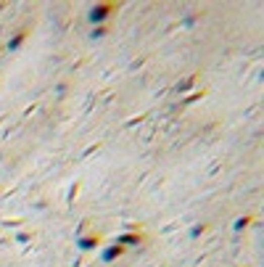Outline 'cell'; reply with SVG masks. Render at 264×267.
<instances>
[{
    "instance_id": "6",
    "label": "cell",
    "mask_w": 264,
    "mask_h": 267,
    "mask_svg": "<svg viewBox=\"0 0 264 267\" xmlns=\"http://www.w3.org/2000/svg\"><path fill=\"white\" fill-rule=\"evenodd\" d=\"M111 32L109 24H100V27H93V32H90V40H100V37H106V34Z\"/></svg>"
},
{
    "instance_id": "1",
    "label": "cell",
    "mask_w": 264,
    "mask_h": 267,
    "mask_svg": "<svg viewBox=\"0 0 264 267\" xmlns=\"http://www.w3.org/2000/svg\"><path fill=\"white\" fill-rule=\"evenodd\" d=\"M117 11H119L117 3H111V0H98V3L90 6V11H87V21H90L93 27L109 24V19L117 14Z\"/></svg>"
},
{
    "instance_id": "3",
    "label": "cell",
    "mask_w": 264,
    "mask_h": 267,
    "mask_svg": "<svg viewBox=\"0 0 264 267\" xmlns=\"http://www.w3.org/2000/svg\"><path fill=\"white\" fill-rule=\"evenodd\" d=\"M77 249L79 251H95V249H100L103 246V238H100V233H85V236H77Z\"/></svg>"
},
{
    "instance_id": "5",
    "label": "cell",
    "mask_w": 264,
    "mask_h": 267,
    "mask_svg": "<svg viewBox=\"0 0 264 267\" xmlns=\"http://www.w3.org/2000/svg\"><path fill=\"white\" fill-rule=\"evenodd\" d=\"M24 42H27V29H19V32L14 34V37H11V40L6 42V48H8V53H19Z\"/></svg>"
},
{
    "instance_id": "8",
    "label": "cell",
    "mask_w": 264,
    "mask_h": 267,
    "mask_svg": "<svg viewBox=\"0 0 264 267\" xmlns=\"http://www.w3.org/2000/svg\"><path fill=\"white\" fill-rule=\"evenodd\" d=\"M203 230H206V225H198V228H193L190 236H198V233H203Z\"/></svg>"
},
{
    "instance_id": "2",
    "label": "cell",
    "mask_w": 264,
    "mask_h": 267,
    "mask_svg": "<svg viewBox=\"0 0 264 267\" xmlns=\"http://www.w3.org/2000/svg\"><path fill=\"white\" fill-rule=\"evenodd\" d=\"M124 246H119L117 241H111V243H103L100 246V262L103 264H111V262H117V259H122L124 257Z\"/></svg>"
},
{
    "instance_id": "9",
    "label": "cell",
    "mask_w": 264,
    "mask_h": 267,
    "mask_svg": "<svg viewBox=\"0 0 264 267\" xmlns=\"http://www.w3.org/2000/svg\"><path fill=\"white\" fill-rule=\"evenodd\" d=\"M0 8H3V3H0Z\"/></svg>"
},
{
    "instance_id": "4",
    "label": "cell",
    "mask_w": 264,
    "mask_h": 267,
    "mask_svg": "<svg viewBox=\"0 0 264 267\" xmlns=\"http://www.w3.org/2000/svg\"><path fill=\"white\" fill-rule=\"evenodd\" d=\"M143 241H145L143 233H137V230H127V233H119V236H117V243H119V246H124V249L140 246Z\"/></svg>"
},
{
    "instance_id": "7",
    "label": "cell",
    "mask_w": 264,
    "mask_h": 267,
    "mask_svg": "<svg viewBox=\"0 0 264 267\" xmlns=\"http://www.w3.org/2000/svg\"><path fill=\"white\" fill-rule=\"evenodd\" d=\"M251 223H254V217H251V214H243V217H238L235 223H233V230H246Z\"/></svg>"
}]
</instances>
